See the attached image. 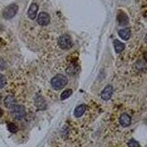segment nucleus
Masks as SVG:
<instances>
[{
	"label": "nucleus",
	"mask_w": 147,
	"mask_h": 147,
	"mask_svg": "<svg viewBox=\"0 0 147 147\" xmlns=\"http://www.w3.org/2000/svg\"><path fill=\"white\" fill-rule=\"evenodd\" d=\"M68 83V79L63 74H57L51 79V87L55 90H60L63 88Z\"/></svg>",
	"instance_id": "nucleus-1"
},
{
	"label": "nucleus",
	"mask_w": 147,
	"mask_h": 147,
	"mask_svg": "<svg viewBox=\"0 0 147 147\" xmlns=\"http://www.w3.org/2000/svg\"><path fill=\"white\" fill-rule=\"evenodd\" d=\"M10 113L14 118L17 120H21L24 118L26 115L25 108L22 105L15 104L10 109Z\"/></svg>",
	"instance_id": "nucleus-2"
},
{
	"label": "nucleus",
	"mask_w": 147,
	"mask_h": 147,
	"mask_svg": "<svg viewBox=\"0 0 147 147\" xmlns=\"http://www.w3.org/2000/svg\"><path fill=\"white\" fill-rule=\"evenodd\" d=\"M18 10H19L18 5H15V4H11V5L5 7V9L4 10L3 17L7 20H10L16 15Z\"/></svg>",
	"instance_id": "nucleus-3"
},
{
	"label": "nucleus",
	"mask_w": 147,
	"mask_h": 147,
	"mask_svg": "<svg viewBox=\"0 0 147 147\" xmlns=\"http://www.w3.org/2000/svg\"><path fill=\"white\" fill-rule=\"evenodd\" d=\"M58 44L63 49H69L73 46V42L69 35H63L59 38Z\"/></svg>",
	"instance_id": "nucleus-4"
},
{
	"label": "nucleus",
	"mask_w": 147,
	"mask_h": 147,
	"mask_svg": "<svg viewBox=\"0 0 147 147\" xmlns=\"http://www.w3.org/2000/svg\"><path fill=\"white\" fill-rule=\"evenodd\" d=\"M50 21H51V18L47 13L41 12L38 15V24L40 26H42V27L47 26L50 23Z\"/></svg>",
	"instance_id": "nucleus-5"
},
{
	"label": "nucleus",
	"mask_w": 147,
	"mask_h": 147,
	"mask_svg": "<svg viewBox=\"0 0 147 147\" xmlns=\"http://www.w3.org/2000/svg\"><path fill=\"white\" fill-rule=\"evenodd\" d=\"M113 87L111 86H108L104 88V90L102 91L101 94V97L102 99L105 100V101H108L109 100L110 98H111L112 95H113Z\"/></svg>",
	"instance_id": "nucleus-6"
},
{
	"label": "nucleus",
	"mask_w": 147,
	"mask_h": 147,
	"mask_svg": "<svg viewBox=\"0 0 147 147\" xmlns=\"http://www.w3.org/2000/svg\"><path fill=\"white\" fill-rule=\"evenodd\" d=\"M38 6L36 3H32L30 5L28 10V17L31 19V20H34L37 16V13H38Z\"/></svg>",
	"instance_id": "nucleus-7"
},
{
	"label": "nucleus",
	"mask_w": 147,
	"mask_h": 147,
	"mask_svg": "<svg viewBox=\"0 0 147 147\" xmlns=\"http://www.w3.org/2000/svg\"><path fill=\"white\" fill-rule=\"evenodd\" d=\"M117 20L121 26H127L129 24V18L123 11H120L117 15Z\"/></svg>",
	"instance_id": "nucleus-8"
},
{
	"label": "nucleus",
	"mask_w": 147,
	"mask_h": 147,
	"mask_svg": "<svg viewBox=\"0 0 147 147\" xmlns=\"http://www.w3.org/2000/svg\"><path fill=\"white\" fill-rule=\"evenodd\" d=\"M4 104L5 106L8 109H11L13 106H15L16 104V100H15V97L12 95H9V96H6L4 100Z\"/></svg>",
	"instance_id": "nucleus-9"
},
{
	"label": "nucleus",
	"mask_w": 147,
	"mask_h": 147,
	"mask_svg": "<svg viewBox=\"0 0 147 147\" xmlns=\"http://www.w3.org/2000/svg\"><path fill=\"white\" fill-rule=\"evenodd\" d=\"M120 124L122 125V127H129L131 124V118L127 113H124L122 114L119 118Z\"/></svg>",
	"instance_id": "nucleus-10"
},
{
	"label": "nucleus",
	"mask_w": 147,
	"mask_h": 147,
	"mask_svg": "<svg viewBox=\"0 0 147 147\" xmlns=\"http://www.w3.org/2000/svg\"><path fill=\"white\" fill-rule=\"evenodd\" d=\"M86 104H81L80 106L77 107L74 110V116L77 117V118H80L84 114V113L86 112Z\"/></svg>",
	"instance_id": "nucleus-11"
},
{
	"label": "nucleus",
	"mask_w": 147,
	"mask_h": 147,
	"mask_svg": "<svg viewBox=\"0 0 147 147\" xmlns=\"http://www.w3.org/2000/svg\"><path fill=\"white\" fill-rule=\"evenodd\" d=\"M113 44H114V48L116 51L117 53H120V52H122L125 48V44L122 42H121L120 41L118 40H115L113 41Z\"/></svg>",
	"instance_id": "nucleus-12"
},
{
	"label": "nucleus",
	"mask_w": 147,
	"mask_h": 147,
	"mask_svg": "<svg viewBox=\"0 0 147 147\" xmlns=\"http://www.w3.org/2000/svg\"><path fill=\"white\" fill-rule=\"evenodd\" d=\"M118 35L123 40L127 41L129 38H130V35H131V33H130V29L128 28H126V29H123L122 30H120L118 32Z\"/></svg>",
	"instance_id": "nucleus-13"
},
{
	"label": "nucleus",
	"mask_w": 147,
	"mask_h": 147,
	"mask_svg": "<svg viewBox=\"0 0 147 147\" xmlns=\"http://www.w3.org/2000/svg\"><path fill=\"white\" fill-rule=\"evenodd\" d=\"M79 69V66L76 64H71L69 67H68V69H67L66 71L67 73L69 74H74L76 72L78 71Z\"/></svg>",
	"instance_id": "nucleus-14"
},
{
	"label": "nucleus",
	"mask_w": 147,
	"mask_h": 147,
	"mask_svg": "<svg viewBox=\"0 0 147 147\" xmlns=\"http://www.w3.org/2000/svg\"><path fill=\"white\" fill-rule=\"evenodd\" d=\"M71 94H72V90H71V89H67V90L64 91L61 94L60 99H61V100H65V99L70 97V96H71Z\"/></svg>",
	"instance_id": "nucleus-15"
},
{
	"label": "nucleus",
	"mask_w": 147,
	"mask_h": 147,
	"mask_svg": "<svg viewBox=\"0 0 147 147\" xmlns=\"http://www.w3.org/2000/svg\"><path fill=\"white\" fill-rule=\"evenodd\" d=\"M7 129H8L9 132L11 133H16L19 131V128L15 124L13 123H10L7 124Z\"/></svg>",
	"instance_id": "nucleus-16"
},
{
	"label": "nucleus",
	"mask_w": 147,
	"mask_h": 147,
	"mask_svg": "<svg viewBox=\"0 0 147 147\" xmlns=\"http://www.w3.org/2000/svg\"><path fill=\"white\" fill-rule=\"evenodd\" d=\"M36 105H37V107H38V108H40L41 110H43L45 106H46L43 99L41 97H39L37 99V100H36Z\"/></svg>",
	"instance_id": "nucleus-17"
},
{
	"label": "nucleus",
	"mask_w": 147,
	"mask_h": 147,
	"mask_svg": "<svg viewBox=\"0 0 147 147\" xmlns=\"http://www.w3.org/2000/svg\"><path fill=\"white\" fill-rule=\"evenodd\" d=\"M6 84H7V80H6V77L2 74H0V88H2L5 87L6 86Z\"/></svg>",
	"instance_id": "nucleus-18"
},
{
	"label": "nucleus",
	"mask_w": 147,
	"mask_h": 147,
	"mask_svg": "<svg viewBox=\"0 0 147 147\" xmlns=\"http://www.w3.org/2000/svg\"><path fill=\"white\" fill-rule=\"evenodd\" d=\"M128 146L129 147H140L138 143L134 139H131L128 143Z\"/></svg>",
	"instance_id": "nucleus-19"
},
{
	"label": "nucleus",
	"mask_w": 147,
	"mask_h": 147,
	"mask_svg": "<svg viewBox=\"0 0 147 147\" xmlns=\"http://www.w3.org/2000/svg\"><path fill=\"white\" fill-rule=\"evenodd\" d=\"M6 68V63L2 59H0V70H3Z\"/></svg>",
	"instance_id": "nucleus-20"
},
{
	"label": "nucleus",
	"mask_w": 147,
	"mask_h": 147,
	"mask_svg": "<svg viewBox=\"0 0 147 147\" xmlns=\"http://www.w3.org/2000/svg\"><path fill=\"white\" fill-rule=\"evenodd\" d=\"M144 58H145V60H146V62H147V52L145 54V55H144Z\"/></svg>",
	"instance_id": "nucleus-21"
},
{
	"label": "nucleus",
	"mask_w": 147,
	"mask_h": 147,
	"mask_svg": "<svg viewBox=\"0 0 147 147\" xmlns=\"http://www.w3.org/2000/svg\"><path fill=\"white\" fill-rule=\"evenodd\" d=\"M146 42H147V35H146Z\"/></svg>",
	"instance_id": "nucleus-22"
}]
</instances>
